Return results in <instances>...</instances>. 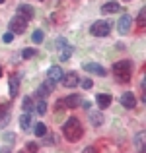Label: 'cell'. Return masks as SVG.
<instances>
[{
    "instance_id": "1",
    "label": "cell",
    "mask_w": 146,
    "mask_h": 153,
    "mask_svg": "<svg viewBox=\"0 0 146 153\" xmlns=\"http://www.w3.org/2000/svg\"><path fill=\"white\" fill-rule=\"evenodd\" d=\"M62 134H64V138H66L68 142H78V140L82 138V134H84L82 122H80L76 116L68 118L66 122H64V126H62Z\"/></svg>"
},
{
    "instance_id": "2",
    "label": "cell",
    "mask_w": 146,
    "mask_h": 153,
    "mask_svg": "<svg viewBox=\"0 0 146 153\" xmlns=\"http://www.w3.org/2000/svg\"><path fill=\"white\" fill-rule=\"evenodd\" d=\"M113 74H115L117 82L127 83L131 79V74H132V62L131 60H119V62H115L113 64Z\"/></svg>"
},
{
    "instance_id": "3",
    "label": "cell",
    "mask_w": 146,
    "mask_h": 153,
    "mask_svg": "<svg viewBox=\"0 0 146 153\" xmlns=\"http://www.w3.org/2000/svg\"><path fill=\"white\" fill-rule=\"evenodd\" d=\"M109 31H111V25H109V22H103V19L96 22L94 25L90 27V33L94 35V37H107Z\"/></svg>"
},
{
    "instance_id": "4",
    "label": "cell",
    "mask_w": 146,
    "mask_h": 153,
    "mask_svg": "<svg viewBox=\"0 0 146 153\" xmlns=\"http://www.w3.org/2000/svg\"><path fill=\"white\" fill-rule=\"evenodd\" d=\"M26 27H27V19L22 18V16L16 14L10 19V31L12 33H26Z\"/></svg>"
},
{
    "instance_id": "5",
    "label": "cell",
    "mask_w": 146,
    "mask_h": 153,
    "mask_svg": "<svg viewBox=\"0 0 146 153\" xmlns=\"http://www.w3.org/2000/svg\"><path fill=\"white\" fill-rule=\"evenodd\" d=\"M55 87H56V82H53V79H45V82L41 83V85H39V89H37V95L41 99H45L47 95H51L53 91H55Z\"/></svg>"
},
{
    "instance_id": "6",
    "label": "cell",
    "mask_w": 146,
    "mask_h": 153,
    "mask_svg": "<svg viewBox=\"0 0 146 153\" xmlns=\"http://www.w3.org/2000/svg\"><path fill=\"white\" fill-rule=\"evenodd\" d=\"M62 85L66 87V89H72V87H76L78 85V82H80V78H78V74L76 72H66V74H62Z\"/></svg>"
},
{
    "instance_id": "7",
    "label": "cell",
    "mask_w": 146,
    "mask_h": 153,
    "mask_svg": "<svg viewBox=\"0 0 146 153\" xmlns=\"http://www.w3.org/2000/svg\"><path fill=\"white\" fill-rule=\"evenodd\" d=\"M131 25H132V18H131L129 14H123V16L119 18V22H117V29H119V33H121V35L129 33Z\"/></svg>"
},
{
    "instance_id": "8",
    "label": "cell",
    "mask_w": 146,
    "mask_h": 153,
    "mask_svg": "<svg viewBox=\"0 0 146 153\" xmlns=\"http://www.w3.org/2000/svg\"><path fill=\"white\" fill-rule=\"evenodd\" d=\"M82 68L86 72H90V74H96V76H105V74H107L105 68L101 66V64H96V62H84Z\"/></svg>"
},
{
    "instance_id": "9",
    "label": "cell",
    "mask_w": 146,
    "mask_h": 153,
    "mask_svg": "<svg viewBox=\"0 0 146 153\" xmlns=\"http://www.w3.org/2000/svg\"><path fill=\"white\" fill-rule=\"evenodd\" d=\"M119 101H121V105H123L125 108H135L136 103H138V101H136V95L131 93V91H129V93H123Z\"/></svg>"
},
{
    "instance_id": "10",
    "label": "cell",
    "mask_w": 146,
    "mask_h": 153,
    "mask_svg": "<svg viewBox=\"0 0 146 153\" xmlns=\"http://www.w3.org/2000/svg\"><path fill=\"white\" fill-rule=\"evenodd\" d=\"M8 89H10V97L14 99L20 91V74L10 76V82H8Z\"/></svg>"
},
{
    "instance_id": "11",
    "label": "cell",
    "mask_w": 146,
    "mask_h": 153,
    "mask_svg": "<svg viewBox=\"0 0 146 153\" xmlns=\"http://www.w3.org/2000/svg\"><path fill=\"white\" fill-rule=\"evenodd\" d=\"M18 16H22V18H26L27 22H29V19L35 16V10L29 6V4H20L18 6Z\"/></svg>"
},
{
    "instance_id": "12",
    "label": "cell",
    "mask_w": 146,
    "mask_h": 153,
    "mask_svg": "<svg viewBox=\"0 0 146 153\" xmlns=\"http://www.w3.org/2000/svg\"><path fill=\"white\" fill-rule=\"evenodd\" d=\"M88 112V118H90V122H92V126H101V124H103V114H101L99 111H86Z\"/></svg>"
},
{
    "instance_id": "13",
    "label": "cell",
    "mask_w": 146,
    "mask_h": 153,
    "mask_svg": "<svg viewBox=\"0 0 146 153\" xmlns=\"http://www.w3.org/2000/svg\"><path fill=\"white\" fill-rule=\"evenodd\" d=\"M111 101H113V99H111V95H109V93H99L96 97V103H97V107H99L101 111H103V108H107L109 105H111Z\"/></svg>"
},
{
    "instance_id": "14",
    "label": "cell",
    "mask_w": 146,
    "mask_h": 153,
    "mask_svg": "<svg viewBox=\"0 0 146 153\" xmlns=\"http://www.w3.org/2000/svg\"><path fill=\"white\" fill-rule=\"evenodd\" d=\"M31 126H33V122H31V112H23L22 116H20V128H22L23 132L31 130Z\"/></svg>"
},
{
    "instance_id": "15",
    "label": "cell",
    "mask_w": 146,
    "mask_h": 153,
    "mask_svg": "<svg viewBox=\"0 0 146 153\" xmlns=\"http://www.w3.org/2000/svg\"><path fill=\"white\" fill-rule=\"evenodd\" d=\"M47 78L53 79V82H59V79L62 78V70H60V66H56V64H55V66L49 68V70H47Z\"/></svg>"
},
{
    "instance_id": "16",
    "label": "cell",
    "mask_w": 146,
    "mask_h": 153,
    "mask_svg": "<svg viewBox=\"0 0 146 153\" xmlns=\"http://www.w3.org/2000/svg\"><path fill=\"white\" fill-rule=\"evenodd\" d=\"M62 101H64V107H68V108H74V107H78V105L82 103V101H80V97H78V95H74V93L68 95V97L62 99Z\"/></svg>"
},
{
    "instance_id": "17",
    "label": "cell",
    "mask_w": 146,
    "mask_h": 153,
    "mask_svg": "<svg viewBox=\"0 0 146 153\" xmlns=\"http://www.w3.org/2000/svg\"><path fill=\"white\" fill-rule=\"evenodd\" d=\"M101 12L103 14H115V12H119V2H107L101 6Z\"/></svg>"
},
{
    "instance_id": "18",
    "label": "cell",
    "mask_w": 146,
    "mask_h": 153,
    "mask_svg": "<svg viewBox=\"0 0 146 153\" xmlns=\"http://www.w3.org/2000/svg\"><path fill=\"white\" fill-rule=\"evenodd\" d=\"M33 134L37 136V138L45 136V134H47V126H45L43 122H37V124H33Z\"/></svg>"
},
{
    "instance_id": "19",
    "label": "cell",
    "mask_w": 146,
    "mask_h": 153,
    "mask_svg": "<svg viewBox=\"0 0 146 153\" xmlns=\"http://www.w3.org/2000/svg\"><path fill=\"white\" fill-rule=\"evenodd\" d=\"M60 51H62V52H60V60L64 62V60H68V58L72 56V52H74V47H72V45H66V47H62Z\"/></svg>"
},
{
    "instance_id": "20",
    "label": "cell",
    "mask_w": 146,
    "mask_h": 153,
    "mask_svg": "<svg viewBox=\"0 0 146 153\" xmlns=\"http://www.w3.org/2000/svg\"><path fill=\"white\" fill-rule=\"evenodd\" d=\"M33 112H37V114H45L47 112V103H45V99H39V103L33 107Z\"/></svg>"
},
{
    "instance_id": "21",
    "label": "cell",
    "mask_w": 146,
    "mask_h": 153,
    "mask_svg": "<svg viewBox=\"0 0 146 153\" xmlns=\"http://www.w3.org/2000/svg\"><path fill=\"white\" fill-rule=\"evenodd\" d=\"M144 138H146L144 132H138V134H136V138H135V143H136V147H138L140 151H144Z\"/></svg>"
},
{
    "instance_id": "22",
    "label": "cell",
    "mask_w": 146,
    "mask_h": 153,
    "mask_svg": "<svg viewBox=\"0 0 146 153\" xmlns=\"http://www.w3.org/2000/svg\"><path fill=\"white\" fill-rule=\"evenodd\" d=\"M43 39H45V33H43L41 29H35V31H33V35H31V41L39 45V43H43Z\"/></svg>"
},
{
    "instance_id": "23",
    "label": "cell",
    "mask_w": 146,
    "mask_h": 153,
    "mask_svg": "<svg viewBox=\"0 0 146 153\" xmlns=\"http://www.w3.org/2000/svg\"><path fill=\"white\" fill-rule=\"evenodd\" d=\"M41 138H43V143H47V146H53V143L59 142V138H56L55 134H45V136H41Z\"/></svg>"
},
{
    "instance_id": "24",
    "label": "cell",
    "mask_w": 146,
    "mask_h": 153,
    "mask_svg": "<svg viewBox=\"0 0 146 153\" xmlns=\"http://www.w3.org/2000/svg\"><path fill=\"white\" fill-rule=\"evenodd\" d=\"M22 107H23V111H26V112H33V101H31V97H26V99H23Z\"/></svg>"
},
{
    "instance_id": "25",
    "label": "cell",
    "mask_w": 146,
    "mask_h": 153,
    "mask_svg": "<svg viewBox=\"0 0 146 153\" xmlns=\"http://www.w3.org/2000/svg\"><path fill=\"white\" fill-rule=\"evenodd\" d=\"M35 54H37V51H35V49H23L22 51L23 58H31V56H35Z\"/></svg>"
},
{
    "instance_id": "26",
    "label": "cell",
    "mask_w": 146,
    "mask_h": 153,
    "mask_svg": "<svg viewBox=\"0 0 146 153\" xmlns=\"http://www.w3.org/2000/svg\"><path fill=\"white\" fill-rule=\"evenodd\" d=\"M80 85L84 87V89H92V87H94V82H92L90 78H86V79H82V82H78Z\"/></svg>"
},
{
    "instance_id": "27",
    "label": "cell",
    "mask_w": 146,
    "mask_h": 153,
    "mask_svg": "<svg viewBox=\"0 0 146 153\" xmlns=\"http://www.w3.org/2000/svg\"><path fill=\"white\" fill-rule=\"evenodd\" d=\"M66 45H68L66 39H62V37H59V39L55 41V47H56V49H62V47H66Z\"/></svg>"
},
{
    "instance_id": "28",
    "label": "cell",
    "mask_w": 146,
    "mask_h": 153,
    "mask_svg": "<svg viewBox=\"0 0 146 153\" xmlns=\"http://www.w3.org/2000/svg\"><path fill=\"white\" fill-rule=\"evenodd\" d=\"M14 140H16V134H12V132L10 134H4V142L10 143V147H12V143H14Z\"/></svg>"
},
{
    "instance_id": "29",
    "label": "cell",
    "mask_w": 146,
    "mask_h": 153,
    "mask_svg": "<svg viewBox=\"0 0 146 153\" xmlns=\"http://www.w3.org/2000/svg\"><path fill=\"white\" fill-rule=\"evenodd\" d=\"M2 41H4V43H12V41H14V33H12V31H10V33H6V35L2 37Z\"/></svg>"
},
{
    "instance_id": "30",
    "label": "cell",
    "mask_w": 146,
    "mask_h": 153,
    "mask_svg": "<svg viewBox=\"0 0 146 153\" xmlns=\"http://www.w3.org/2000/svg\"><path fill=\"white\" fill-rule=\"evenodd\" d=\"M136 19H138V23H140V25H144V8L138 12V18H136Z\"/></svg>"
},
{
    "instance_id": "31",
    "label": "cell",
    "mask_w": 146,
    "mask_h": 153,
    "mask_svg": "<svg viewBox=\"0 0 146 153\" xmlns=\"http://www.w3.org/2000/svg\"><path fill=\"white\" fill-rule=\"evenodd\" d=\"M26 149H27V151H37V149H39V146H37V143H27Z\"/></svg>"
},
{
    "instance_id": "32",
    "label": "cell",
    "mask_w": 146,
    "mask_h": 153,
    "mask_svg": "<svg viewBox=\"0 0 146 153\" xmlns=\"http://www.w3.org/2000/svg\"><path fill=\"white\" fill-rule=\"evenodd\" d=\"M55 108L59 111V108H64V101H56L55 103Z\"/></svg>"
},
{
    "instance_id": "33",
    "label": "cell",
    "mask_w": 146,
    "mask_h": 153,
    "mask_svg": "<svg viewBox=\"0 0 146 153\" xmlns=\"http://www.w3.org/2000/svg\"><path fill=\"white\" fill-rule=\"evenodd\" d=\"M82 107L86 108V111H90V108H92V103H90V101H84V103H82Z\"/></svg>"
},
{
    "instance_id": "34",
    "label": "cell",
    "mask_w": 146,
    "mask_h": 153,
    "mask_svg": "<svg viewBox=\"0 0 146 153\" xmlns=\"http://www.w3.org/2000/svg\"><path fill=\"white\" fill-rule=\"evenodd\" d=\"M0 76H2V66H0Z\"/></svg>"
},
{
    "instance_id": "35",
    "label": "cell",
    "mask_w": 146,
    "mask_h": 153,
    "mask_svg": "<svg viewBox=\"0 0 146 153\" xmlns=\"http://www.w3.org/2000/svg\"><path fill=\"white\" fill-rule=\"evenodd\" d=\"M0 4H4V0H0Z\"/></svg>"
},
{
    "instance_id": "36",
    "label": "cell",
    "mask_w": 146,
    "mask_h": 153,
    "mask_svg": "<svg viewBox=\"0 0 146 153\" xmlns=\"http://www.w3.org/2000/svg\"><path fill=\"white\" fill-rule=\"evenodd\" d=\"M39 2H43V0H39Z\"/></svg>"
}]
</instances>
